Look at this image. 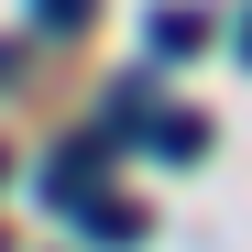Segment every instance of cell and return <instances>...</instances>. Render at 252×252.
<instances>
[{"instance_id": "obj_1", "label": "cell", "mask_w": 252, "mask_h": 252, "mask_svg": "<svg viewBox=\"0 0 252 252\" xmlns=\"http://www.w3.org/2000/svg\"><path fill=\"white\" fill-rule=\"evenodd\" d=\"M66 220H77V230H99L110 252H132V241H143V208H132V197H77Z\"/></svg>"}, {"instance_id": "obj_2", "label": "cell", "mask_w": 252, "mask_h": 252, "mask_svg": "<svg viewBox=\"0 0 252 252\" xmlns=\"http://www.w3.org/2000/svg\"><path fill=\"white\" fill-rule=\"evenodd\" d=\"M143 143L187 164V154H208V121H197V110H154V121H143Z\"/></svg>"}, {"instance_id": "obj_3", "label": "cell", "mask_w": 252, "mask_h": 252, "mask_svg": "<svg viewBox=\"0 0 252 252\" xmlns=\"http://www.w3.org/2000/svg\"><path fill=\"white\" fill-rule=\"evenodd\" d=\"M208 33H197V11H154V55H197Z\"/></svg>"}, {"instance_id": "obj_4", "label": "cell", "mask_w": 252, "mask_h": 252, "mask_svg": "<svg viewBox=\"0 0 252 252\" xmlns=\"http://www.w3.org/2000/svg\"><path fill=\"white\" fill-rule=\"evenodd\" d=\"M33 22H44V33H88V22H99V0H33Z\"/></svg>"}, {"instance_id": "obj_5", "label": "cell", "mask_w": 252, "mask_h": 252, "mask_svg": "<svg viewBox=\"0 0 252 252\" xmlns=\"http://www.w3.org/2000/svg\"><path fill=\"white\" fill-rule=\"evenodd\" d=\"M241 55H252V22H241Z\"/></svg>"}]
</instances>
